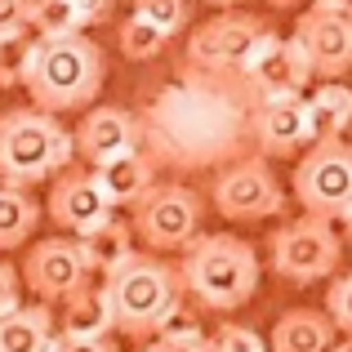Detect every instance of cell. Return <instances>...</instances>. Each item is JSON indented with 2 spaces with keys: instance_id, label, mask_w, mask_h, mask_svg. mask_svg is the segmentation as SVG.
Listing matches in <instances>:
<instances>
[{
  "instance_id": "obj_1",
  "label": "cell",
  "mask_w": 352,
  "mask_h": 352,
  "mask_svg": "<svg viewBox=\"0 0 352 352\" xmlns=\"http://www.w3.org/2000/svg\"><path fill=\"white\" fill-rule=\"evenodd\" d=\"M254 103L258 98L241 72L188 67L134 116L138 147L156 170H219L236 156H250Z\"/></svg>"
},
{
  "instance_id": "obj_2",
  "label": "cell",
  "mask_w": 352,
  "mask_h": 352,
  "mask_svg": "<svg viewBox=\"0 0 352 352\" xmlns=\"http://www.w3.org/2000/svg\"><path fill=\"white\" fill-rule=\"evenodd\" d=\"M103 76H107V58L85 32L23 45L18 85H27L36 112H50V116L80 112L98 98Z\"/></svg>"
},
{
  "instance_id": "obj_3",
  "label": "cell",
  "mask_w": 352,
  "mask_h": 352,
  "mask_svg": "<svg viewBox=\"0 0 352 352\" xmlns=\"http://www.w3.org/2000/svg\"><path fill=\"white\" fill-rule=\"evenodd\" d=\"M179 285L206 312H236L258 290V254L232 232H197L183 245Z\"/></svg>"
},
{
  "instance_id": "obj_4",
  "label": "cell",
  "mask_w": 352,
  "mask_h": 352,
  "mask_svg": "<svg viewBox=\"0 0 352 352\" xmlns=\"http://www.w3.org/2000/svg\"><path fill=\"white\" fill-rule=\"evenodd\" d=\"M103 303L112 317V330H120L125 339H152L156 326L183 303L179 267L134 250L125 263H116L103 276Z\"/></svg>"
},
{
  "instance_id": "obj_5",
  "label": "cell",
  "mask_w": 352,
  "mask_h": 352,
  "mask_svg": "<svg viewBox=\"0 0 352 352\" xmlns=\"http://www.w3.org/2000/svg\"><path fill=\"white\" fill-rule=\"evenodd\" d=\"M76 147L58 116L36 107H9L0 116V183L5 188H32L50 174L67 170Z\"/></svg>"
},
{
  "instance_id": "obj_6",
  "label": "cell",
  "mask_w": 352,
  "mask_h": 352,
  "mask_svg": "<svg viewBox=\"0 0 352 352\" xmlns=\"http://www.w3.org/2000/svg\"><path fill=\"white\" fill-rule=\"evenodd\" d=\"M294 197L303 214L344 232L352 219V147L344 138L308 143V152L294 165Z\"/></svg>"
},
{
  "instance_id": "obj_7",
  "label": "cell",
  "mask_w": 352,
  "mask_h": 352,
  "mask_svg": "<svg viewBox=\"0 0 352 352\" xmlns=\"http://www.w3.org/2000/svg\"><path fill=\"white\" fill-rule=\"evenodd\" d=\"M344 263V232L321 219H294L272 232V272L290 285H312L339 272Z\"/></svg>"
},
{
  "instance_id": "obj_8",
  "label": "cell",
  "mask_w": 352,
  "mask_h": 352,
  "mask_svg": "<svg viewBox=\"0 0 352 352\" xmlns=\"http://www.w3.org/2000/svg\"><path fill=\"white\" fill-rule=\"evenodd\" d=\"M201 210H206L201 192H192L188 183H152L134 201L129 232L143 245H152L156 254H170V250H183L201 232Z\"/></svg>"
},
{
  "instance_id": "obj_9",
  "label": "cell",
  "mask_w": 352,
  "mask_h": 352,
  "mask_svg": "<svg viewBox=\"0 0 352 352\" xmlns=\"http://www.w3.org/2000/svg\"><path fill=\"white\" fill-rule=\"evenodd\" d=\"M210 206L232 223H263L285 210V192L263 156H236V161L219 165L214 183H210Z\"/></svg>"
},
{
  "instance_id": "obj_10",
  "label": "cell",
  "mask_w": 352,
  "mask_h": 352,
  "mask_svg": "<svg viewBox=\"0 0 352 352\" xmlns=\"http://www.w3.org/2000/svg\"><path fill=\"white\" fill-rule=\"evenodd\" d=\"M272 32L254 14H219L206 27H197L188 41V67L201 72H241L245 58L258 50V41Z\"/></svg>"
},
{
  "instance_id": "obj_11",
  "label": "cell",
  "mask_w": 352,
  "mask_h": 352,
  "mask_svg": "<svg viewBox=\"0 0 352 352\" xmlns=\"http://www.w3.org/2000/svg\"><path fill=\"white\" fill-rule=\"evenodd\" d=\"M294 50L303 54L312 76L321 80H339L352 67V18L348 9H303L294 23Z\"/></svg>"
},
{
  "instance_id": "obj_12",
  "label": "cell",
  "mask_w": 352,
  "mask_h": 352,
  "mask_svg": "<svg viewBox=\"0 0 352 352\" xmlns=\"http://www.w3.org/2000/svg\"><path fill=\"white\" fill-rule=\"evenodd\" d=\"M18 281L32 285V294L41 303H63V299H72L76 290H85V285H89V267H85V258H80L76 236H72V241L67 236L36 241V245L27 250V258H23Z\"/></svg>"
},
{
  "instance_id": "obj_13",
  "label": "cell",
  "mask_w": 352,
  "mask_h": 352,
  "mask_svg": "<svg viewBox=\"0 0 352 352\" xmlns=\"http://www.w3.org/2000/svg\"><path fill=\"white\" fill-rule=\"evenodd\" d=\"M250 147L254 156H299L308 147V120H303V94H272L258 98L250 112Z\"/></svg>"
},
{
  "instance_id": "obj_14",
  "label": "cell",
  "mask_w": 352,
  "mask_h": 352,
  "mask_svg": "<svg viewBox=\"0 0 352 352\" xmlns=\"http://www.w3.org/2000/svg\"><path fill=\"white\" fill-rule=\"evenodd\" d=\"M241 80L254 89V98H272V94H303L312 72L303 63V54L294 50V41H281L276 32H267L258 41V50L245 58Z\"/></svg>"
},
{
  "instance_id": "obj_15",
  "label": "cell",
  "mask_w": 352,
  "mask_h": 352,
  "mask_svg": "<svg viewBox=\"0 0 352 352\" xmlns=\"http://www.w3.org/2000/svg\"><path fill=\"white\" fill-rule=\"evenodd\" d=\"M45 206H50V219L67 236H85V232H94L98 223L112 219V206H107V197L98 192V183H94L89 170H67L63 179H54Z\"/></svg>"
},
{
  "instance_id": "obj_16",
  "label": "cell",
  "mask_w": 352,
  "mask_h": 352,
  "mask_svg": "<svg viewBox=\"0 0 352 352\" xmlns=\"http://www.w3.org/2000/svg\"><path fill=\"white\" fill-rule=\"evenodd\" d=\"M72 147L89 165H103L112 156L138 147V120L125 107H89L85 120L76 125V134H72Z\"/></svg>"
},
{
  "instance_id": "obj_17",
  "label": "cell",
  "mask_w": 352,
  "mask_h": 352,
  "mask_svg": "<svg viewBox=\"0 0 352 352\" xmlns=\"http://www.w3.org/2000/svg\"><path fill=\"white\" fill-rule=\"evenodd\" d=\"M89 174H94L98 192L107 197V206H112V210H116V206H134V201L156 183V165L143 156V147H134V152H120V156H112V161L94 165Z\"/></svg>"
},
{
  "instance_id": "obj_18",
  "label": "cell",
  "mask_w": 352,
  "mask_h": 352,
  "mask_svg": "<svg viewBox=\"0 0 352 352\" xmlns=\"http://www.w3.org/2000/svg\"><path fill=\"white\" fill-rule=\"evenodd\" d=\"M335 326L326 321V312L317 308H290L276 317L272 335H267V352H330L335 344Z\"/></svg>"
},
{
  "instance_id": "obj_19",
  "label": "cell",
  "mask_w": 352,
  "mask_h": 352,
  "mask_svg": "<svg viewBox=\"0 0 352 352\" xmlns=\"http://www.w3.org/2000/svg\"><path fill=\"white\" fill-rule=\"evenodd\" d=\"M303 120H308V143H326V138H344L352 120V94L339 80L317 85V94L303 98Z\"/></svg>"
},
{
  "instance_id": "obj_20",
  "label": "cell",
  "mask_w": 352,
  "mask_h": 352,
  "mask_svg": "<svg viewBox=\"0 0 352 352\" xmlns=\"http://www.w3.org/2000/svg\"><path fill=\"white\" fill-rule=\"evenodd\" d=\"M76 245H80V258H85V267H89V276L94 272H112L116 263H125L129 254H134V232H129V223H120V219L112 214L107 223H98L94 232H85V236H76Z\"/></svg>"
},
{
  "instance_id": "obj_21",
  "label": "cell",
  "mask_w": 352,
  "mask_h": 352,
  "mask_svg": "<svg viewBox=\"0 0 352 352\" xmlns=\"http://www.w3.org/2000/svg\"><path fill=\"white\" fill-rule=\"evenodd\" d=\"M54 339V312L45 303L14 308L0 317V352H45Z\"/></svg>"
},
{
  "instance_id": "obj_22",
  "label": "cell",
  "mask_w": 352,
  "mask_h": 352,
  "mask_svg": "<svg viewBox=\"0 0 352 352\" xmlns=\"http://www.w3.org/2000/svg\"><path fill=\"white\" fill-rule=\"evenodd\" d=\"M58 335H67V339H107L112 335V317H107L103 290L85 285V290H76L72 299H63Z\"/></svg>"
},
{
  "instance_id": "obj_23",
  "label": "cell",
  "mask_w": 352,
  "mask_h": 352,
  "mask_svg": "<svg viewBox=\"0 0 352 352\" xmlns=\"http://www.w3.org/2000/svg\"><path fill=\"white\" fill-rule=\"evenodd\" d=\"M36 223H41V206L23 188L0 183V250H18L23 241H32Z\"/></svg>"
},
{
  "instance_id": "obj_24",
  "label": "cell",
  "mask_w": 352,
  "mask_h": 352,
  "mask_svg": "<svg viewBox=\"0 0 352 352\" xmlns=\"http://www.w3.org/2000/svg\"><path fill=\"white\" fill-rule=\"evenodd\" d=\"M27 32H36V41H50V36H76L85 27L72 0H27Z\"/></svg>"
},
{
  "instance_id": "obj_25",
  "label": "cell",
  "mask_w": 352,
  "mask_h": 352,
  "mask_svg": "<svg viewBox=\"0 0 352 352\" xmlns=\"http://www.w3.org/2000/svg\"><path fill=\"white\" fill-rule=\"evenodd\" d=\"M116 45H120V54H125V58H134V63H152L156 54L170 45V36L156 32L152 23H143L138 14H129L125 23H120V32H116Z\"/></svg>"
},
{
  "instance_id": "obj_26",
  "label": "cell",
  "mask_w": 352,
  "mask_h": 352,
  "mask_svg": "<svg viewBox=\"0 0 352 352\" xmlns=\"http://www.w3.org/2000/svg\"><path fill=\"white\" fill-rule=\"evenodd\" d=\"M134 14L143 23H152L156 32L174 36L188 27V0H134Z\"/></svg>"
},
{
  "instance_id": "obj_27",
  "label": "cell",
  "mask_w": 352,
  "mask_h": 352,
  "mask_svg": "<svg viewBox=\"0 0 352 352\" xmlns=\"http://www.w3.org/2000/svg\"><path fill=\"white\" fill-rule=\"evenodd\" d=\"M326 321L335 335H352V276H335L326 290Z\"/></svg>"
},
{
  "instance_id": "obj_28",
  "label": "cell",
  "mask_w": 352,
  "mask_h": 352,
  "mask_svg": "<svg viewBox=\"0 0 352 352\" xmlns=\"http://www.w3.org/2000/svg\"><path fill=\"white\" fill-rule=\"evenodd\" d=\"M210 344H214V352H267V339L258 330L241 326V321H223Z\"/></svg>"
},
{
  "instance_id": "obj_29",
  "label": "cell",
  "mask_w": 352,
  "mask_h": 352,
  "mask_svg": "<svg viewBox=\"0 0 352 352\" xmlns=\"http://www.w3.org/2000/svg\"><path fill=\"white\" fill-rule=\"evenodd\" d=\"M197 335H206V330H201V317H197V312H188V308L179 303V308H174L170 317L156 326L152 339H156V344H170V339H197Z\"/></svg>"
},
{
  "instance_id": "obj_30",
  "label": "cell",
  "mask_w": 352,
  "mask_h": 352,
  "mask_svg": "<svg viewBox=\"0 0 352 352\" xmlns=\"http://www.w3.org/2000/svg\"><path fill=\"white\" fill-rule=\"evenodd\" d=\"M27 36V0H0V45Z\"/></svg>"
},
{
  "instance_id": "obj_31",
  "label": "cell",
  "mask_w": 352,
  "mask_h": 352,
  "mask_svg": "<svg viewBox=\"0 0 352 352\" xmlns=\"http://www.w3.org/2000/svg\"><path fill=\"white\" fill-rule=\"evenodd\" d=\"M14 308H23V281H18V267L0 258V317Z\"/></svg>"
},
{
  "instance_id": "obj_32",
  "label": "cell",
  "mask_w": 352,
  "mask_h": 352,
  "mask_svg": "<svg viewBox=\"0 0 352 352\" xmlns=\"http://www.w3.org/2000/svg\"><path fill=\"white\" fill-rule=\"evenodd\" d=\"M45 352H116V344L112 339H67V335L54 330V339H50Z\"/></svg>"
},
{
  "instance_id": "obj_33",
  "label": "cell",
  "mask_w": 352,
  "mask_h": 352,
  "mask_svg": "<svg viewBox=\"0 0 352 352\" xmlns=\"http://www.w3.org/2000/svg\"><path fill=\"white\" fill-rule=\"evenodd\" d=\"M72 5H76V14H80V27H94V23H103V18H112L116 0H72Z\"/></svg>"
},
{
  "instance_id": "obj_34",
  "label": "cell",
  "mask_w": 352,
  "mask_h": 352,
  "mask_svg": "<svg viewBox=\"0 0 352 352\" xmlns=\"http://www.w3.org/2000/svg\"><path fill=\"white\" fill-rule=\"evenodd\" d=\"M152 352H214L210 335H197V339H170V344H156Z\"/></svg>"
},
{
  "instance_id": "obj_35",
  "label": "cell",
  "mask_w": 352,
  "mask_h": 352,
  "mask_svg": "<svg viewBox=\"0 0 352 352\" xmlns=\"http://www.w3.org/2000/svg\"><path fill=\"white\" fill-rule=\"evenodd\" d=\"M312 5H321V9H348L352 0H312Z\"/></svg>"
},
{
  "instance_id": "obj_36",
  "label": "cell",
  "mask_w": 352,
  "mask_h": 352,
  "mask_svg": "<svg viewBox=\"0 0 352 352\" xmlns=\"http://www.w3.org/2000/svg\"><path fill=\"white\" fill-rule=\"evenodd\" d=\"M267 5H272V9H299L303 0H267Z\"/></svg>"
},
{
  "instance_id": "obj_37",
  "label": "cell",
  "mask_w": 352,
  "mask_h": 352,
  "mask_svg": "<svg viewBox=\"0 0 352 352\" xmlns=\"http://www.w3.org/2000/svg\"><path fill=\"white\" fill-rule=\"evenodd\" d=\"M206 5H214V9H236V5H245V0H206Z\"/></svg>"
},
{
  "instance_id": "obj_38",
  "label": "cell",
  "mask_w": 352,
  "mask_h": 352,
  "mask_svg": "<svg viewBox=\"0 0 352 352\" xmlns=\"http://www.w3.org/2000/svg\"><path fill=\"white\" fill-rule=\"evenodd\" d=\"M330 352H352V339H335V344H330Z\"/></svg>"
},
{
  "instance_id": "obj_39",
  "label": "cell",
  "mask_w": 352,
  "mask_h": 352,
  "mask_svg": "<svg viewBox=\"0 0 352 352\" xmlns=\"http://www.w3.org/2000/svg\"><path fill=\"white\" fill-rule=\"evenodd\" d=\"M147 352H152V348H147Z\"/></svg>"
}]
</instances>
